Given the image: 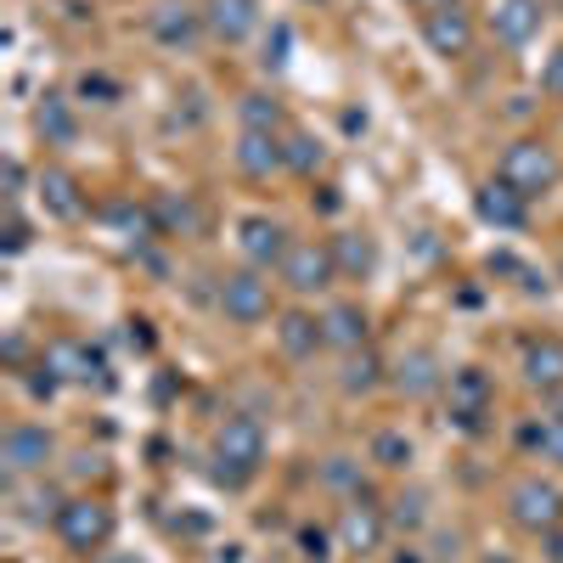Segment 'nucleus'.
Returning a JSON list of instances; mask_svg holds the SVG:
<instances>
[{
  "mask_svg": "<svg viewBox=\"0 0 563 563\" xmlns=\"http://www.w3.org/2000/svg\"><path fill=\"white\" fill-rule=\"evenodd\" d=\"M238 119H243V130H282V102L276 97H265V90H249V97L238 102Z\"/></svg>",
  "mask_w": 563,
  "mask_h": 563,
  "instance_id": "nucleus-30",
  "label": "nucleus"
},
{
  "mask_svg": "<svg viewBox=\"0 0 563 563\" xmlns=\"http://www.w3.org/2000/svg\"><path fill=\"white\" fill-rule=\"evenodd\" d=\"M558 175H563V164H558V153L547 147L541 135L512 141V147L501 153V164H496V180H507L512 192H525L530 203L552 192V186H558Z\"/></svg>",
  "mask_w": 563,
  "mask_h": 563,
  "instance_id": "nucleus-2",
  "label": "nucleus"
},
{
  "mask_svg": "<svg viewBox=\"0 0 563 563\" xmlns=\"http://www.w3.org/2000/svg\"><path fill=\"white\" fill-rule=\"evenodd\" d=\"M321 333H327V344H333V350H366V339H372V321H366V310L361 305H333V310H327L321 316Z\"/></svg>",
  "mask_w": 563,
  "mask_h": 563,
  "instance_id": "nucleus-20",
  "label": "nucleus"
},
{
  "mask_svg": "<svg viewBox=\"0 0 563 563\" xmlns=\"http://www.w3.org/2000/svg\"><path fill=\"white\" fill-rule=\"evenodd\" d=\"M384 512H389V530H422V525H429V496H422V490H400Z\"/></svg>",
  "mask_w": 563,
  "mask_h": 563,
  "instance_id": "nucleus-31",
  "label": "nucleus"
},
{
  "mask_svg": "<svg viewBox=\"0 0 563 563\" xmlns=\"http://www.w3.org/2000/svg\"><path fill=\"white\" fill-rule=\"evenodd\" d=\"M485 563H512V558H507V552H490V558H485Z\"/></svg>",
  "mask_w": 563,
  "mask_h": 563,
  "instance_id": "nucleus-45",
  "label": "nucleus"
},
{
  "mask_svg": "<svg viewBox=\"0 0 563 563\" xmlns=\"http://www.w3.org/2000/svg\"><path fill=\"white\" fill-rule=\"evenodd\" d=\"M519 378L536 395H563V339H525Z\"/></svg>",
  "mask_w": 563,
  "mask_h": 563,
  "instance_id": "nucleus-14",
  "label": "nucleus"
},
{
  "mask_svg": "<svg viewBox=\"0 0 563 563\" xmlns=\"http://www.w3.org/2000/svg\"><path fill=\"white\" fill-rule=\"evenodd\" d=\"M496 400V384L485 366H462L451 372V406H490Z\"/></svg>",
  "mask_w": 563,
  "mask_h": 563,
  "instance_id": "nucleus-29",
  "label": "nucleus"
},
{
  "mask_svg": "<svg viewBox=\"0 0 563 563\" xmlns=\"http://www.w3.org/2000/svg\"><path fill=\"white\" fill-rule=\"evenodd\" d=\"M238 249L254 271H276L294 243H288V225H282L276 214H243L238 220Z\"/></svg>",
  "mask_w": 563,
  "mask_h": 563,
  "instance_id": "nucleus-9",
  "label": "nucleus"
},
{
  "mask_svg": "<svg viewBox=\"0 0 563 563\" xmlns=\"http://www.w3.org/2000/svg\"><path fill=\"white\" fill-rule=\"evenodd\" d=\"M395 563H422V558H417V547H400V558H395Z\"/></svg>",
  "mask_w": 563,
  "mask_h": 563,
  "instance_id": "nucleus-44",
  "label": "nucleus"
},
{
  "mask_svg": "<svg viewBox=\"0 0 563 563\" xmlns=\"http://www.w3.org/2000/svg\"><path fill=\"white\" fill-rule=\"evenodd\" d=\"M333 536H339V547H344V552L372 558V552L384 547V536H389V512H384V507H372L366 496H355V501H344V507H339Z\"/></svg>",
  "mask_w": 563,
  "mask_h": 563,
  "instance_id": "nucleus-8",
  "label": "nucleus"
},
{
  "mask_svg": "<svg viewBox=\"0 0 563 563\" xmlns=\"http://www.w3.org/2000/svg\"><path fill=\"white\" fill-rule=\"evenodd\" d=\"M411 7H422V12H440V7H462V0H411Z\"/></svg>",
  "mask_w": 563,
  "mask_h": 563,
  "instance_id": "nucleus-43",
  "label": "nucleus"
},
{
  "mask_svg": "<svg viewBox=\"0 0 563 563\" xmlns=\"http://www.w3.org/2000/svg\"><path fill=\"white\" fill-rule=\"evenodd\" d=\"M507 519H512V530H525V536L541 541L547 530L563 525V490L552 479H541V474L519 479V485L507 490Z\"/></svg>",
  "mask_w": 563,
  "mask_h": 563,
  "instance_id": "nucleus-4",
  "label": "nucleus"
},
{
  "mask_svg": "<svg viewBox=\"0 0 563 563\" xmlns=\"http://www.w3.org/2000/svg\"><path fill=\"white\" fill-rule=\"evenodd\" d=\"M541 558H547V563H563V525L541 536Z\"/></svg>",
  "mask_w": 563,
  "mask_h": 563,
  "instance_id": "nucleus-39",
  "label": "nucleus"
},
{
  "mask_svg": "<svg viewBox=\"0 0 563 563\" xmlns=\"http://www.w3.org/2000/svg\"><path fill=\"white\" fill-rule=\"evenodd\" d=\"M389 384H395L400 400H429V395H440L451 384V372H440L434 350H406L395 361V372H389Z\"/></svg>",
  "mask_w": 563,
  "mask_h": 563,
  "instance_id": "nucleus-13",
  "label": "nucleus"
},
{
  "mask_svg": "<svg viewBox=\"0 0 563 563\" xmlns=\"http://www.w3.org/2000/svg\"><path fill=\"white\" fill-rule=\"evenodd\" d=\"M384 384H389V372H384V361L372 355V350H350V355H344V366H339V395L366 400V395H378Z\"/></svg>",
  "mask_w": 563,
  "mask_h": 563,
  "instance_id": "nucleus-19",
  "label": "nucleus"
},
{
  "mask_svg": "<svg viewBox=\"0 0 563 563\" xmlns=\"http://www.w3.org/2000/svg\"><path fill=\"white\" fill-rule=\"evenodd\" d=\"M519 445H525V451H536L541 462L563 467V411H552V417H536V422H525V429H519Z\"/></svg>",
  "mask_w": 563,
  "mask_h": 563,
  "instance_id": "nucleus-25",
  "label": "nucleus"
},
{
  "mask_svg": "<svg viewBox=\"0 0 563 563\" xmlns=\"http://www.w3.org/2000/svg\"><path fill=\"white\" fill-rule=\"evenodd\" d=\"M474 214L496 231H525L530 225V198L525 192H512L507 180H485L479 192H474Z\"/></svg>",
  "mask_w": 563,
  "mask_h": 563,
  "instance_id": "nucleus-16",
  "label": "nucleus"
},
{
  "mask_svg": "<svg viewBox=\"0 0 563 563\" xmlns=\"http://www.w3.org/2000/svg\"><path fill=\"white\" fill-rule=\"evenodd\" d=\"M52 530H57V541H63L74 558H97V552H108V541H113V507H108L102 496H74V501H63V512L52 519Z\"/></svg>",
  "mask_w": 563,
  "mask_h": 563,
  "instance_id": "nucleus-3",
  "label": "nucleus"
},
{
  "mask_svg": "<svg viewBox=\"0 0 563 563\" xmlns=\"http://www.w3.org/2000/svg\"><path fill=\"white\" fill-rule=\"evenodd\" d=\"M282 52H288V29L276 23V34H271V45H265V68H282V63H288Z\"/></svg>",
  "mask_w": 563,
  "mask_h": 563,
  "instance_id": "nucleus-38",
  "label": "nucleus"
},
{
  "mask_svg": "<svg viewBox=\"0 0 563 563\" xmlns=\"http://www.w3.org/2000/svg\"><path fill=\"white\" fill-rule=\"evenodd\" d=\"M203 23H209V34L220 45H243L260 29V0H209Z\"/></svg>",
  "mask_w": 563,
  "mask_h": 563,
  "instance_id": "nucleus-17",
  "label": "nucleus"
},
{
  "mask_svg": "<svg viewBox=\"0 0 563 563\" xmlns=\"http://www.w3.org/2000/svg\"><path fill=\"white\" fill-rule=\"evenodd\" d=\"M231 164L249 180H271V175L288 169V147H282V135H271V130H243L238 147H231Z\"/></svg>",
  "mask_w": 563,
  "mask_h": 563,
  "instance_id": "nucleus-15",
  "label": "nucleus"
},
{
  "mask_svg": "<svg viewBox=\"0 0 563 563\" xmlns=\"http://www.w3.org/2000/svg\"><path fill=\"white\" fill-rule=\"evenodd\" d=\"M474 18H467L462 7H440V12H422V40H429V52L434 57H445V63H456V57H467L474 52Z\"/></svg>",
  "mask_w": 563,
  "mask_h": 563,
  "instance_id": "nucleus-12",
  "label": "nucleus"
},
{
  "mask_svg": "<svg viewBox=\"0 0 563 563\" xmlns=\"http://www.w3.org/2000/svg\"><path fill=\"white\" fill-rule=\"evenodd\" d=\"M90 563H135V552H97Z\"/></svg>",
  "mask_w": 563,
  "mask_h": 563,
  "instance_id": "nucleus-42",
  "label": "nucleus"
},
{
  "mask_svg": "<svg viewBox=\"0 0 563 563\" xmlns=\"http://www.w3.org/2000/svg\"><path fill=\"white\" fill-rule=\"evenodd\" d=\"M541 97H552V102H563V45L541 63Z\"/></svg>",
  "mask_w": 563,
  "mask_h": 563,
  "instance_id": "nucleus-35",
  "label": "nucleus"
},
{
  "mask_svg": "<svg viewBox=\"0 0 563 563\" xmlns=\"http://www.w3.org/2000/svg\"><path fill=\"white\" fill-rule=\"evenodd\" d=\"M316 485L333 490V496H344V501H355V496H366V467H361V456L333 451V456L316 467Z\"/></svg>",
  "mask_w": 563,
  "mask_h": 563,
  "instance_id": "nucleus-23",
  "label": "nucleus"
},
{
  "mask_svg": "<svg viewBox=\"0 0 563 563\" xmlns=\"http://www.w3.org/2000/svg\"><path fill=\"white\" fill-rule=\"evenodd\" d=\"M333 530H321V525H299V536H294V547H299V558L305 563H333Z\"/></svg>",
  "mask_w": 563,
  "mask_h": 563,
  "instance_id": "nucleus-33",
  "label": "nucleus"
},
{
  "mask_svg": "<svg viewBox=\"0 0 563 563\" xmlns=\"http://www.w3.org/2000/svg\"><path fill=\"white\" fill-rule=\"evenodd\" d=\"M282 147H288V169H294V175H316V169L327 164V153H321V141H316L310 130H294L288 141H282Z\"/></svg>",
  "mask_w": 563,
  "mask_h": 563,
  "instance_id": "nucleus-32",
  "label": "nucleus"
},
{
  "mask_svg": "<svg viewBox=\"0 0 563 563\" xmlns=\"http://www.w3.org/2000/svg\"><path fill=\"white\" fill-rule=\"evenodd\" d=\"M541 0H490L485 7V29L496 45H507V52H519V45H530L541 34Z\"/></svg>",
  "mask_w": 563,
  "mask_h": 563,
  "instance_id": "nucleus-10",
  "label": "nucleus"
},
{
  "mask_svg": "<svg viewBox=\"0 0 563 563\" xmlns=\"http://www.w3.org/2000/svg\"><path fill=\"white\" fill-rule=\"evenodd\" d=\"M147 34L164 45V52H192V45L209 34V23H203L198 7H186V0H164V7H153V18H147Z\"/></svg>",
  "mask_w": 563,
  "mask_h": 563,
  "instance_id": "nucleus-11",
  "label": "nucleus"
},
{
  "mask_svg": "<svg viewBox=\"0 0 563 563\" xmlns=\"http://www.w3.org/2000/svg\"><path fill=\"white\" fill-rule=\"evenodd\" d=\"M79 97L97 102V108H108V102H119V85H113L108 74H79Z\"/></svg>",
  "mask_w": 563,
  "mask_h": 563,
  "instance_id": "nucleus-34",
  "label": "nucleus"
},
{
  "mask_svg": "<svg viewBox=\"0 0 563 563\" xmlns=\"http://www.w3.org/2000/svg\"><path fill=\"white\" fill-rule=\"evenodd\" d=\"M265 462V422L249 411H231L220 429H214V479L220 485H249Z\"/></svg>",
  "mask_w": 563,
  "mask_h": 563,
  "instance_id": "nucleus-1",
  "label": "nucleus"
},
{
  "mask_svg": "<svg viewBox=\"0 0 563 563\" xmlns=\"http://www.w3.org/2000/svg\"><path fill=\"white\" fill-rule=\"evenodd\" d=\"M74 474H102V456H74Z\"/></svg>",
  "mask_w": 563,
  "mask_h": 563,
  "instance_id": "nucleus-41",
  "label": "nucleus"
},
{
  "mask_svg": "<svg viewBox=\"0 0 563 563\" xmlns=\"http://www.w3.org/2000/svg\"><path fill=\"white\" fill-rule=\"evenodd\" d=\"M18 198H23V164L7 158V203H18Z\"/></svg>",
  "mask_w": 563,
  "mask_h": 563,
  "instance_id": "nucleus-40",
  "label": "nucleus"
},
{
  "mask_svg": "<svg viewBox=\"0 0 563 563\" xmlns=\"http://www.w3.org/2000/svg\"><path fill=\"white\" fill-rule=\"evenodd\" d=\"M276 276H282V288L299 294V299L327 294L333 282H344V276H339V260H333V243H294L288 260L276 265Z\"/></svg>",
  "mask_w": 563,
  "mask_h": 563,
  "instance_id": "nucleus-5",
  "label": "nucleus"
},
{
  "mask_svg": "<svg viewBox=\"0 0 563 563\" xmlns=\"http://www.w3.org/2000/svg\"><path fill=\"white\" fill-rule=\"evenodd\" d=\"M485 417H490V406H451V429H462V434H485Z\"/></svg>",
  "mask_w": 563,
  "mask_h": 563,
  "instance_id": "nucleus-36",
  "label": "nucleus"
},
{
  "mask_svg": "<svg viewBox=\"0 0 563 563\" xmlns=\"http://www.w3.org/2000/svg\"><path fill=\"white\" fill-rule=\"evenodd\" d=\"M29 249V220L18 214V203L7 209V254H23Z\"/></svg>",
  "mask_w": 563,
  "mask_h": 563,
  "instance_id": "nucleus-37",
  "label": "nucleus"
},
{
  "mask_svg": "<svg viewBox=\"0 0 563 563\" xmlns=\"http://www.w3.org/2000/svg\"><path fill=\"white\" fill-rule=\"evenodd\" d=\"M147 209H153V220H158V238H192V231L203 225L198 209H192V198H175V192L153 198Z\"/></svg>",
  "mask_w": 563,
  "mask_h": 563,
  "instance_id": "nucleus-26",
  "label": "nucleus"
},
{
  "mask_svg": "<svg viewBox=\"0 0 563 563\" xmlns=\"http://www.w3.org/2000/svg\"><path fill=\"white\" fill-rule=\"evenodd\" d=\"M558 411H563V406H558Z\"/></svg>",
  "mask_w": 563,
  "mask_h": 563,
  "instance_id": "nucleus-47",
  "label": "nucleus"
},
{
  "mask_svg": "<svg viewBox=\"0 0 563 563\" xmlns=\"http://www.w3.org/2000/svg\"><path fill=\"white\" fill-rule=\"evenodd\" d=\"M558 276H563V265H558Z\"/></svg>",
  "mask_w": 563,
  "mask_h": 563,
  "instance_id": "nucleus-46",
  "label": "nucleus"
},
{
  "mask_svg": "<svg viewBox=\"0 0 563 563\" xmlns=\"http://www.w3.org/2000/svg\"><path fill=\"white\" fill-rule=\"evenodd\" d=\"M34 130L52 141V147H68V141L79 135V119H74V102L68 97H45L40 113H34Z\"/></svg>",
  "mask_w": 563,
  "mask_h": 563,
  "instance_id": "nucleus-27",
  "label": "nucleus"
},
{
  "mask_svg": "<svg viewBox=\"0 0 563 563\" xmlns=\"http://www.w3.org/2000/svg\"><path fill=\"white\" fill-rule=\"evenodd\" d=\"M411 456H417V445L406 440V429H384V434H372V445H366V462H378L384 474H406Z\"/></svg>",
  "mask_w": 563,
  "mask_h": 563,
  "instance_id": "nucleus-28",
  "label": "nucleus"
},
{
  "mask_svg": "<svg viewBox=\"0 0 563 563\" xmlns=\"http://www.w3.org/2000/svg\"><path fill=\"white\" fill-rule=\"evenodd\" d=\"M214 305H220V316L231 321V327H260L265 316H271V282H265V271H231L225 282H220V294H214Z\"/></svg>",
  "mask_w": 563,
  "mask_h": 563,
  "instance_id": "nucleus-7",
  "label": "nucleus"
},
{
  "mask_svg": "<svg viewBox=\"0 0 563 563\" xmlns=\"http://www.w3.org/2000/svg\"><path fill=\"white\" fill-rule=\"evenodd\" d=\"M57 456V440L45 422H12L7 440H0V467H7V479H34L45 474Z\"/></svg>",
  "mask_w": 563,
  "mask_h": 563,
  "instance_id": "nucleus-6",
  "label": "nucleus"
},
{
  "mask_svg": "<svg viewBox=\"0 0 563 563\" xmlns=\"http://www.w3.org/2000/svg\"><path fill=\"white\" fill-rule=\"evenodd\" d=\"M40 361L52 366L57 378H68V384H90V378H97V372H102V355L90 350V344H74V339H57V344L45 350Z\"/></svg>",
  "mask_w": 563,
  "mask_h": 563,
  "instance_id": "nucleus-21",
  "label": "nucleus"
},
{
  "mask_svg": "<svg viewBox=\"0 0 563 563\" xmlns=\"http://www.w3.org/2000/svg\"><path fill=\"white\" fill-rule=\"evenodd\" d=\"M40 203L52 220H79L85 214V198H79V180L68 169H45L40 175Z\"/></svg>",
  "mask_w": 563,
  "mask_h": 563,
  "instance_id": "nucleus-22",
  "label": "nucleus"
},
{
  "mask_svg": "<svg viewBox=\"0 0 563 563\" xmlns=\"http://www.w3.org/2000/svg\"><path fill=\"white\" fill-rule=\"evenodd\" d=\"M327 243H333V260H339L344 282H366L372 265H378V249H372L366 231H339V238H327Z\"/></svg>",
  "mask_w": 563,
  "mask_h": 563,
  "instance_id": "nucleus-24",
  "label": "nucleus"
},
{
  "mask_svg": "<svg viewBox=\"0 0 563 563\" xmlns=\"http://www.w3.org/2000/svg\"><path fill=\"white\" fill-rule=\"evenodd\" d=\"M276 344H282V355H288V361H310V355L327 344L321 316H310V310H282V321H276Z\"/></svg>",
  "mask_w": 563,
  "mask_h": 563,
  "instance_id": "nucleus-18",
  "label": "nucleus"
}]
</instances>
